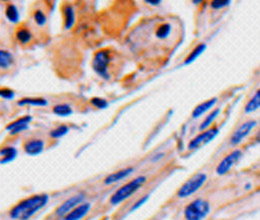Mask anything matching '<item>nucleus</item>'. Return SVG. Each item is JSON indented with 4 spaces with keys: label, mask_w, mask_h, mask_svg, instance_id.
<instances>
[{
    "label": "nucleus",
    "mask_w": 260,
    "mask_h": 220,
    "mask_svg": "<svg viewBox=\"0 0 260 220\" xmlns=\"http://www.w3.org/2000/svg\"><path fill=\"white\" fill-rule=\"evenodd\" d=\"M48 202L47 194H37L16 204L9 212L12 219L28 220Z\"/></svg>",
    "instance_id": "1"
},
{
    "label": "nucleus",
    "mask_w": 260,
    "mask_h": 220,
    "mask_svg": "<svg viewBox=\"0 0 260 220\" xmlns=\"http://www.w3.org/2000/svg\"><path fill=\"white\" fill-rule=\"evenodd\" d=\"M256 124L257 122L255 120H248L242 123L232 134L230 138V143L232 145H237L240 142H242L243 139H245L249 135V133L252 131V129L256 126Z\"/></svg>",
    "instance_id": "9"
},
{
    "label": "nucleus",
    "mask_w": 260,
    "mask_h": 220,
    "mask_svg": "<svg viewBox=\"0 0 260 220\" xmlns=\"http://www.w3.org/2000/svg\"><path fill=\"white\" fill-rule=\"evenodd\" d=\"M68 127L66 125H60L58 126L57 128L53 129L51 132H50V136L52 138H59V137H62L63 135H65L67 132H68Z\"/></svg>",
    "instance_id": "26"
},
{
    "label": "nucleus",
    "mask_w": 260,
    "mask_h": 220,
    "mask_svg": "<svg viewBox=\"0 0 260 220\" xmlns=\"http://www.w3.org/2000/svg\"><path fill=\"white\" fill-rule=\"evenodd\" d=\"M260 108V88L254 93V95L249 99V101L245 105V112L246 113H251L256 111Z\"/></svg>",
    "instance_id": "16"
},
{
    "label": "nucleus",
    "mask_w": 260,
    "mask_h": 220,
    "mask_svg": "<svg viewBox=\"0 0 260 220\" xmlns=\"http://www.w3.org/2000/svg\"><path fill=\"white\" fill-rule=\"evenodd\" d=\"M207 175L205 173H197L190 177L177 191V196L180 198H186L195 193L206 181Z\"/></svg>",
    "instance_id": "4"
},
{
    "label": "nucleus",
    "mask_w": 260,
    "mask_h": 220,
    "mask_svg": "<svg viewBox=\"0 0 260 220\" xmlns=\"http://www.w3.org/2000/svg\"><path fill=\"white\" fill-rule=\"evenodd\" d=\"M205 49H206V45H205V44L201 43V44L197 45L194 49L191 51V53L186 57L184 63H185V64H190V63L193 62L194 60H196V59L198 58L199 55L202 54V52H204Z\"/></svg>",
    "instance_id": "20"
},
{
    "label": "nucleus",
    "mask_w": 260,
    "mask_h": 220,
    "mask_svg": "<svg viewBox=\"0 0 260 220\" xmlns=\"http://www.w3.org/2000/svg\"><path fill=\"white\" fill-rule=\"evenodd\" d=\"M91 104L99 109H104L108 106V102L105 99L100 97H93L91 99Z\"/></svg>",
    "instance_id": "28"
},
{
    "label": "nucleus",
    "mask_w": 260,
    "mask_h": 220,
    "mask_svg": "<svg viewBox=\"0 0 260 220\" xmlns=\"http://www.w3.org/2000/svg\"><path fill=\"white\" fill-rule=\"evenodd\" d=\"M110 52L107 49L99 50L95 53L92 60V68L95 73L104 79L109 78L108 66L110 63Z\"/></svg>",
    "instance_id": "5"
},
{
    "label": "nucleus",
    "mask_w": 260,
    "mask_h": 220,
    "mask_svg": "<svg viewBox=\"0 0 260 220\" xmlns=\"http://www.w3.org/2000/svg\"><path fill=\"white\" fill-rule=\"evenodd\" d=\"M12 54L6 50L0 51V66L1 69H7L12 64Z\"/></svg>",
    "instance_id": "23"
},
{
    "label": "nucleus",
    "mask_w": 260,
    "mask_h": 220,
    "mask_svg": "<svg viewBox=\"0 0 260 220\" xmlns=\"http://www.w3.org/2000/svg\"><path fill=\"white\" fill-rule=\"evenodd\" d=\"M242 158V151L240 149H235L232 152H230L228 156L223 158L221 162L216 167V173L218 175H224L228 171L239 161V159Z\"/></svg>",
    "instance_id": "7"
},
{
    "label": "nucleus",
    "mask_w": 260,
    "mask_h": 220,
    "mask_svg": "<svg viewBox=\"0 0 260 220\" xmlns=\"http://www.w3.org/2000/svg\"><path fill=\"white\" fill-rule=\"evenodd\" d=\"M17 104L20 105V106L26 105V104L33 105V106H46L47 105V100L44 99V98H30V97H27V98H23V99L19 100L17 102Z\"/></svg>",
    "instance_id": "19"
},
{
    "label": "nucleus",
    "mask_w": 260,
    "mask_h": 220,
    "mask_svg": "<svg viewBox=\"0 0 260 220\" xmlns=\"http://www.w3.org/2000/svg\"><path fill=\"white\" fill-rule=\"evenodd\" d=\"M170 32H171V25L169 23H163L157 27L155 35L159 39H164L170 34Z\"/></svg>",
    "instance_id": "25"
},
{
    "label": "nucleus",
    "mask_w": 260,
    "mask_h": 220,
    "mask_svg": "<svg viewBox=\"0 0 260 220\" xmlns=\"http://www.w3.org/2000/svg\"><path fill=\"white\" fill-rule=\"evenodd\" d=\"M146 3H148V4H151V5H159L160 3H161V1H159V0H146Z\"/></svg>",
    "instance_id": "32"
},
{
    "label": "nucleus",
    "mask_w": 260,
    "mask_h": 220,
    "mask_svg": "<svg viewBox=\"0 0 260 220\" xmlns=\"http://www.w3.org/2000/svg\"><path fill=\"white\" fill-rule=\"evenodd\" d=\"M91 208V204L86 202L78 205L72 211H70L67 215H65L63 220H80L83 218Z\"/></svg>",
    "instance_id": "11"
},
{
    "label": "nucleus",
    "mask_w": 260,
    "mask_h": 220,
    "mask_svg": "<svg viewBox=\"0 0 260 220\" xmlns=\"http://www.w3.org/2000/svg\"><path fill=\"white\" fill-rule=\"evenodd\" d=\"M217 134H218V128H216V127H212L207 130H204L203 132L198 134L189 142L188 149H191V150L196 149V148L202 146L203 144L210 142L211 140H213L215 138V136Z\"/></svg>",
    "instance_id": "8"
},
{
    "label": "nucleus",
    "mask_w": 260,
    "mask_h": 220,
    "mask_svg": "<svg viewBox=\"0 0 260 220\" xmlns=\"http://www.w3.org/2000/svg\"><path fill=\"white\" fill-rule=\"evenodd\" d=\"M33 17H34V21L38 26H43L46 23V16L41 10H36L34 12Z\"/></svg>",
    "instance_id": "27"
},
{
    "label": "nucleus",
    "mask_w": 260,
    "mask_h": 220,
    "mask_svg": "<svg viewBox=\"0 0 260 220\" xmlns=\"http://www.w3.org/2000/svg\"><path fill=\"white\" fill-rule=\"evenodd\" d=\"M84 198H85V195L83 193H78L71 196L56 208L55 215L58 217H64L65 215H67L75 207L80 205V203L84 200Z\"/></svg>",
    "instance_id": "6"
},
{
    "label": "nucleus",
    "mask_w": 260,
    "mask_h": 220,
    "mask_svg": "<svg viewBox=\"0 0 260 220\" xmlns=\"http://www.w3.org/2000/svg\"><path fill=\"white\" fill-rule=\"evenodd\" d=\"M16 38L21 44H27L32 38V34L27 28H20L16 32Z\"/></svg>",
    "instance_id": "21"
},
{
    "label": "nucleus",
    "mask_w": 260,
    "mask_h": 220,
    "mask_svg": "<svg viewBox=\"0 0 260 220\" xmlns=\"http://www.w3.org/2000/svg\"><path fill=\"white\" fill-rule=\"evenodd\" d=\"M217 102V98H211L207 101H204L202 103H200L199 105H197L194 108V110L192 111V117L193 118H197L199 116H201L202 114H204L206 111H208L209 109H211L215 103Z\"/></svg>",
    "instance_id": "14"
},
{
    "label": "nucleus",
    "mask_w": 260,
    "mask_h": 220,
    "mask_svg": "<svg viewBox=\"0 0 260 220\" xmlns=\"http://www.w3.org/2000/svg\"><path fill=\"white\" fill-rule=\"evenodd\" d=\"M32 120V117L30 115H26L23 116L17 120H15L14 122L10 123L9 125L6 127V129L10 132L11 135H15L18 134L20 132H22L23 130L28 128V124L30 123V121Z\"/></svg>",
    "instance_id": "10"
},
{
    "label": "nucleus",
    "mask_w": 260,
    "mask_h": 220,
    "mask_svg": "<svg viewBox=\"0 0 260 220\" xmlns=\"http://www.w3.org/2000/svg\"><path fill=\"white\" fill-rule=\"evenodd\" d=\"M147 199H148V195H146V196H144V197H142V198H140L132 207H131V211H133V210H135V209H137L138 207H140L143 203H145L146 201H147Z\"/></svg>",
    "instance_id": "31"
},
{
    "label": "nucleus",
    "mask_w": 260,
    "mask_h": 220,
    "mask_svg": "<svg viewBox=\"0 0 260 220\" xmlns=\"http://www.w3.org/2000/svg\"><path fill=\"white\" fill-rule=\"evenodd\" d=\"M210 204L208 201L198 198L190 202L184 209L186 220H203L209 214Z\"/></svg>",
    "instance_id": "3"
},
{
    "label": "nucleus",
    "mask_w": 260,
    "mask_h": 220,
    "mask_svg": "<svg viewBox=\"0 0 260 220\" xmlns=\"http://www.w3.org/2000/svg\"><path fill=\"white\" fill-rule=\"evenodd\" d=\"M63 16H64V28L66 30H68L73 26L75 22L74 9L70 5H65L63 8Z\"/></svg>",
    "instance_id": "15"
},
{
    "label": "nucleus",
    "mask_w": 260,
    "mask_h": 220,
    "mask_svg": "<svg viewBox=\"0 0 260 220\" xmlns=\"http://www.w3.org/2000/svg\"><path fill=\"white\" fill-rule=\"evenodd\" d=\"M230 4L229 0H224V1H220V0H215L211 2V7L213 9H221L223 7H226Z\"/></svg>",
    "instance_id": "29"
},
{
    "label": "nucleus",
    "mask_w": 260,
    "mask_h": 220,
    "mask_svg": "<svg viewBox=\"0 0 260 220\" xmlns=\"http://www.w3.org/2000/svg\"><path fill=\"white\" fill-rule=\"evenodd\" d=\"M146 181L145 176H139L133 180H131L128 183L124 184L120 188L117 189L110 198V203L112 205L119 204L123 200L127 199L132 194H134L138 189L140 188Z\"/></svg>",
    "instance_id": "2"
},
{
    "label": "nucleus",
    "mask_w": 260,
    "mask_h": 220,
    "mask_svg": "<svg viewBox=\"0 0 260 220\" xmlns=\"http://www.w3.org/2000/svg\"><path fill=\"white\" fill-rule=\"evenodd\" d=\"M5 16L12 23H17L19 21V12L14 4H8L6 6Z\"/></svg>",
    "instance_id": "18"
},
{
    "label": "nucleus",
    "mask_w": 260,
    "mask_h": 220,
    "mask_svg": "<svg viewBox=\"0 0 260 220\" xmlns=\"http://www.w3.org/2000/svg\"><path fill=\"white\" fill-rule=\"evenodd\" d=\"M0 95H1L2 98L7 99V100H10V99H13L14 92H13L11 89H9V88H2V89L0 90Z\"/></svg>",
    "instance_id": "30"
},
{
    "label": "nucleus",
    "mask_w": 260,
    "mask_h": 220,
    "mask_svg": "<svg viewBox=\"0 0 260 220\" xmlns=\"http://www.w3.org/2000/svg\"><path fill=\"white\" fill-rule=\"evenodd\" d=\"M254 139H255V141H256V142H260V128L259 130L257 131V133H256V135H255Z\"/></svg>",
    "instance_id": "33"
},
{
    "label": "nucleus",
    "mask_w": 260,
    "mask_h": 220,
    "mask_svg": "<svg viewBox=\"0 0 260 220\" xmlns=\"http://www.w3.org/2000/svg\"><path fill=\"white\" fill-rule=\"evenodd\" d=\"M0 154H1V164H5L7 162L12 161L14 158H16L17 150L12 146H7L1 149Z\"/></svg>",
    "instance_id": "17"
},
{
    "label": "nucleus",
    "mask_w": 260,
    "mask_h": 220,
    "mask_svg": "<svg viewBox=\"0 0 260 220\" xmlns=\"http://www.w3.org/2000/svg\"><path fill=\"white\" fill-rule=\"evenodd\" d=\"M220 110L217 108V109H214L212 112H210L206 117L205 119L202 121L201 125H200V130H205L206 128H208L210 124H212V122L215 120V118L218 116Z\"/></svg>",
    "instance_id": "24"
},
{
    "label": "nucleus",
    "mask_w": 260,
    "mask_h": 220,
    "mask_svg": "<svg viewBox=\"0 0 260 220\" xmlns=\"http://www.w3.org/2000/svg\"><path fill=\"white\" fill-rule=\"evenodd\" d=\"M53 113L58 116H69L72 114V108L68 104H58L53 107Z\"/></svg>",
    "instance_id": "22"
},
{
    "label": "nucleus",
    "mask_w": 260,
    "mask_h": 220,
    "mask_svg": "<svg viewBox=\"0 0 260 220\" xmlns=\"http://www.w3.org/2000/svg\"><path fill=\"white\" fill-rule=\"evenodd\" d=\"M44 142L41 139H31L24 144V151L28 155H38L43 151Z\"/></svg>",
    "instance_id": "13"
},
{
    "label": "nucleus",
    "mask_w": 260,
    "mask_h": 220,
    "mask_svg": "<svg viewBox=\"0 0 260 220\" xmlns=\"http://www.w3.org/2000/svg\"><path fill=\"white\" fill-rule=\"evenodd\" d=\"M133 168L132 167H126L124 169H121V170H118L116 172H113L111 174H109L105 179H104V183L107 184V185H110V184H113L117 181H120L124 178H126L128 175H130L132 172H133Z\"/></svg>",
    "instance_id": "12"
},
{
    "label": "nucleus",
    "mask_w": 260,
    "mask_h": 220,
    "mask_svg": "<svg viewBox=\"0 0 260 220\" xmlns=\"http://www.w3.org/2000/svg\"><path fill=\"white\" fill-rule=\"evenodd\" d=\"M200 2H201V1H193V3H195V4H196V3H200Z\"/></svg>",
    "instance_id": "34"
}]
</instances>
